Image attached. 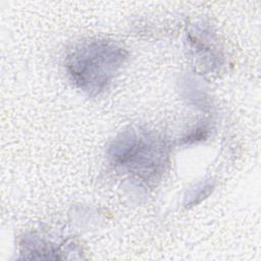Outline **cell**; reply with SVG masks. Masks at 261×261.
I'll return each instance as SVG.
<instances>
[{
	"label": "cell",
	"mask_w": 261,
	"mask_h": 261,
	"mask_svg": "<svg viewBox=\"0 0 261 261\" xmlns=\"http://www.w3.org/2000/svg\"><path fill=\"white\" fill-rule=\"evenodd\" d=\"M126 59L118 43L97 39L77 45L66 58V70L76 87L89 95L104 91Z\"/></svg>",
	"instance_id": "cell-1"
},
{
	"label": "cell",
	"mask_w": 261,
	"mask_h": 261,
	"mask_svg": "<svg viewBox=\"0 0 261 261\" xmlns=\"http://www.w3.org/2000/svg\"><path fill=\"white\" fill-rule=\"evenodd\" d=\"M108 154L113 163L137 171L140 175L151 176L163 164V146L149 136L136 130H127L116 137Z\"/></svg>",
	"instance_id": "cell-2"
},
{
	"label": "cell",
	"mask_w": 261,
	"mask_h": 261,
	"mask_svg": "<svg viewBox=\"0 0 261 261\" xmlns=\"http://www.w3.org/2000/svg\"><path fill=\"white\" fill-rule=\"evenodd\" d=\"M213 191V185L210 181H203L199 184L195 189H193L185 200V206L187 208H190L194 205H197L199 202H201L203 199L208 197L210 193Z\"/></svg>",
	"instance_id": "cell-3"
}]
</instances>
